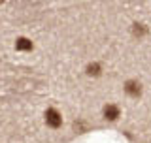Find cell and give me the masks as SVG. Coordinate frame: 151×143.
Segmentation results:
<instances>
[{"mask_svg": "<svg viewBox=\"0 0 151 143\" xmlns=\"http://www.w3.org/2000/svg\"><path fill=\"white\" fill-rule=\"evenodd\" d=\"M44 121H45V124L49 126V128H60V126H63V115H60V111H59V109H55V107L45 109Z\"/></svg>", "mask_w": 151, "mask_h": 143, "instance_id": "1", "label": "cell"}, {"mask_svg": "<svg viewBox=\"0 0 151 143\" xmlns=\"http://www.w3.org/2000/svg\"><path fill=\"white\" fill-rule=\"evenodd\" d=\"M102 117L110 122H115L117 119L121 117V107L117 106V104H106V106L102 107Z\"/></svg>", "mask_w": 151, "mask_h": 143, "instance_id": "2", "label": "cell"}, {"mask_svg": "<svg viewBox=\"0 0 151 143\" xmlns=\"http://www.w3.org/2000/svg\"><path fill=\"white\" fill-rule=\"evenodd\" d=\"M123 89H125L127 96H130V98H140L142 96V90H144V87H142V83H140L138 79H129Z\"/></svg>", "mask_w": 151, "mask_h": 143, "instance_id": "3", "label": "cell"}, {"mask_svg": "<svg viewBox=\"0 0 151 143\" xmlns=\"http://www.w3.org/2000/svg\"><path fill=\"white\" fill-rule=\"evenodd\" d=\"M15 49H17V51H23V53H27V51H32V49H34V44H32L28 38L19 36L17 40H15Z\"/></svg>", "mask_w": 151, "mask_h": 143, "instance_id": "4", "label": "cell"}, {"mask_svg": "<svg viewBox=\"0 0 151 143\" xmlns=\"http://www.w3.org/2000/svg\"><path fill=\"white\" fill-rule=\"evenodd\" d=\"M85 74L89 77H100L102 75V64L100 62H89L85 66Z\"/></svg>", "mask_w": 151, "mask_h": 143, "instance_id": "5", "label": "cell"}, {"mask_svg": "<svg viewBox=\"0 0 151 143\" xmlns=\"http://www.w3.org/2000/svg\"><path fill=\"white\" fill-rule=\"evenodd\" d=\"M147 26L144 25V23H134V25H132V36L134 38H144V36H147Z\"/></svg>", "mask_w": 151, "mask_h": 143, "instance_id": "6", "label": "cell"}]
</instances>
